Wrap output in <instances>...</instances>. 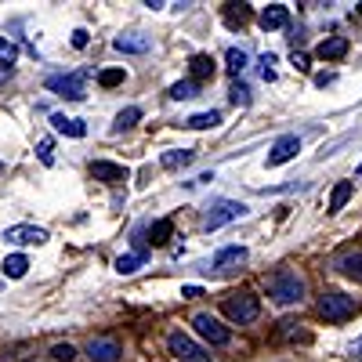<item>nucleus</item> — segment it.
I'll return each instance as SVG.
<instances>
[{"label":"nucleus","instance_id":"obj_5","mask_svg":"<svg viewBox=\"0 0 362 362\" xmlns=\"http://www.w3.org/2000/svg\"><path fill=\"white\" fill-rule=\"evenodd\" d=\"M47 90L62 95L69 102H83L87 98V73H58V76H47Z\"/></svg>","mask_w":362,"mask_h":362},{"label":"nucleus","instance_id":"obj_14","mask_svg":"<svg viewBox=\"0 0 362 362\" xmlns=\"http://www.w3.org/2000/svg\"><path fill=\"white\" fill-rule=\"evenodd\" d=\"M51 124H54L58 134H66V138H83V134H87V124H83V119H73V116H62V112H54Z\"/></svg>","mask_w":362,"mask_h":362},{"label":"nucleus","instance_id":"obj_1","mask_svg":"<svg viewBox=\"0 0 362 362\" xmlns=\"http://www.w3.org/2000/svg\"><path fill=\"white\" fill-rule=\"evenodd\" d=\"M268 297L276 300L279 308L300 305V300H305V279H300L297 272H290V268L272 272V279H268Z\"/></svg>","mask_w":362,"mask_h":362},{"label":"nucleus","instance_id":"obj_12","mask_svg":"<svg viewBox=\"0 0 362 362\" xmlns=\"http://www.w3.org/2000/svg\"><path fill=\"white\" fill-rule=\"evenodd\" d=\"M247 247H221L218 254H214V261H210V264H214L218 272H228V268H239V264H247Z\"/></svg>","mask_w":362,"mask_h":362},{"label":"nucleus","instance_id":"obj_28","mask_svg":"<svg viewBox=\"0 0 362 362\" xmlns=\"http://www.w3.org/2000/svg\"><path fill=\"white\" fill-rule=\"evenodd\" d=\"M225 62H228V73H243L247 69V62H250V58H247V51H239V47H228L225 51Z\"/></svg>","mask_w":362,"mask_h":362},{"label":"nucleus","instance_id":"obj_34","mask_svg":"<svg viewBox=\"0 0 362 362\" xmlns=\"http://www.w3.org/2000/svg\"><path fill=\"white\" fill-rule=\"evenodd\" d=\"M279 337H297V341H308V334H305V329H300V322H283Z\"/></svg>","mask_w":362,"mask_h":362},{"label":"nucleus","instance_id":"obj_25","mask_svg":"<svg viewBox=\"0 0 362 362\" xmlns=\"http://www.w3.org/2000/svg\"><path fill=\"white\" fill-rule=\"evenodd\" d=\"M348 199H351V181H341V185H334V192H329V214L344 210Z\"/></svg>","mask_w":362,"mask_h":362},{"label":"nucleus","instance_id":"obj_2","mask_svg":"<svg viewBox=\"0 0 362 362\" xmlns=\"http://www.w3.org/2000/svg\"><path fill=\"white\" fill-rule=\"evenodd\" d=\"M358 308H362V300H355V297H348V293H341V290H326V293L319 297V315L329 319V322H344V319H351Z\"/></svg>","mask_w":362,"mask_h":362},{"label":"nucleus","instance_id":"obj_9","mask_svg":"<svg viewBox=\"0 0 362 362\" xmlns=\"http://www.w3.org/2000/svg\"><path fill=\"white\" fill-rule=\"evenodd\" d=\"M297 153H300V138H297V134H283L276 145L268 148V160H264V163H268V167H283V163H290Z\"/></svg>","mask_w":362,"mask_h":362},{"label":"nucleus","instance_id":"obj_32","mask_svg":"<svg viewBox=\"0 0 362 362\" xmlns=\"http://www.w3.org/2000/svg\"><path fill=\"white\" fill-rule=\"evenodd\" d=\"M228 98H232L235 105H250V87L235 80V83H232V90H228Z\"/></svg>","mask_w":362,"mask_h":362},{"label":"nucleus","instance_id":"obj_24","mask_svg":"<svg viewBox=\"0 0 362 362\" xmlns=\"http://www.w3.org/2000/svg\"><path fill=\"white\" fill-rule=\"evenodd\" d=\"M170 232H174V225H170L167 218L153 221V225H148V243H153V247H163L167 239H170Z\"/></svg>","mask_w":362,"mask_h":362},{"label":"nucleus","instance_id":"obj_21","mask_svg":"<svg viewBox=\"0 0 362 362\" xmlns=\"http://www.w3.org/2000/svg\"><path fill=\"white\" fill-rule=\"evenodd\" d=\"M319 54H322V58H329V62H337V58H344V54H348V40H344V37H329V40H322V44H319Z\"/></svg>","mask_w":362,"mask_h":362},{"label":"nucleus","instance_id":"obj_22","mask_svg":"<svg viewBox=\"0 0 362 362\" xmlns=\"http://www.w3.org/2000/svg\"><path fill=\"white\" fill-rule=\"evenodd\" d=\"M138 119H141V109H138V105H127V109H119V112H116L112 131H116V134H119V131H131V127L138 124Z\"/></svg>","mask_w":362,"mask_h":362},{"label":"nucleus","instance_id":"obj_43","mask_svg":"<svg viewBox=\"0 0 362 362\" xmlns=\"http://www.w3.org/2000/svg\"><path fill=\"white\" fill-rule=\"evenodd\" d=\"M0 170H4V163H0Z\"/></svg>","mask_w":362,"mask_h":362},{"label":"nucleus","instance_id":"obj_30","mask_svg":"<svg viewBox=\"0 0 362 362\" xmlns=\"http://www.w3.org/2000/svg\"><path fill=\"white\" fill-rule=\"evenodd\" d=\"M257 73H261V80H276V54H261L257 58Z\"/></svg>","mask_w":362,"mask_h":362},{"label":"nucleus","instance_id":"obj_29","mask_svg":"<svg viewBox=\"0 0 362 362\" xmlns=\"http://www.w3.org/2000/svg\"><path fill=\"white\" fill-rule=\"evenodd\" d=\"M15 58H18V47H15L8 37H0V69H11Z\"/></svg>","mask_w":362,"mask_h":362},{"label":"nucleus","instance_id":"obj_35","mask_svg":"<svg viewBox=\"0 0 362 362\" xmlns=\"http://www.w3.org/2000/svg\"><path fill=\"white\" fill-rule=\"evenodd\" d=\"M51 355H54L58 362H73V358H76V348H73V344H54Z\"/></svg>","mask_w":362,"mask_h":362},{"label":"nucleus","instance_id":"obj_42","mask_svg":"<svg viewBox=\"0 0 362 362\" xmlns=\"http://www.w3.org/2000/svg\"><path fill=\"white\" fill-rule=\"evenodd\" d=\"M358 181H362V163H358Z\"/></svg>","mask_w":362,"mask_h":362},{"label":"nucleus","instance_id":"obj_15","mask_svg":"<svg viewBox=\"0 0 362 362\" xmlns=\"http://www.w3.org/2000/svg\"><path fill=\"white\" fill-rule=\"evenodd\" d=\"M189 69H192V76H196V83L199 80H214V73H218V62H214V58H210V54H192L189 58Z\"/></svg>","mask_w":362,"mask_h":362},{"label":"nucleus","instance_id":"obj_40","mask_svg":"<svg viewBox=\"0 0 362 362\" xmlns=\"http://www.w3.org/2000/svg\"><path fill=\"white\" fill-rule=\"evenodd\" d=\"M199 293H203L199 286H185V290H181V297H199Z\"/></svg>","mask_w":362,"mask_h":362},{"label":"nucleus","instance_id":"obj_17","mask_svg":"<svg viewBox=\"0 0 362 362\" xmlns=\"http://www.w3.org/2000/svg\"><path fill=\"white\" fill-rule=\"evenodd\" d=\"M290 22V8L286 4H268L264 11H261V25L264 29H283Z\"/></svg>","mask_w":362,"mask_h":362},{"label":"nucleus","instance_id":"obj_38","mask_svg":"<svg viewBox=\"0 0 362 362\" xmlns=\"http://www.w3.org/2000/svg\"><path fill=\"white\" fill-rule=\"evenodd\" d=\"M334 80H337L334 73H319V76H315V83H319V87H329V83H334Z\"/></svg>","mask_w":362,"mask_h":362},{"label":"nucleus","instance_id":"obj_37","mask_svg":"<svg viewBox=\"0 0 362 362\" xmlns=\"http://www.w3.org/2000/svg\"><path fill=\"white\" fill-rule=\"evenodd\" d=\"M293 66H297V69H308V54H300V51H293Z\"/></svg>","mask_w":362,"mask_h":362},{"label":"nucleus","instance_id":"obj_6","mask_svg":"<svg viewBox=\"0 0 362 362\" xmlns=\"http://www.w3.org/2000/svg\"><path fill=\"white\" fill-rule=\"evenodd\" d=\"M167 344H170V351H174L181 362H214V358H210V351H206L203 344H196L189 334H170Z\"/></svg>","mask_w":362,"mask_h":362},{"label":"nucleus","instance_id":"obj_11","mask_svg":"<svg viewBox=\"0 0 362 362\" xmlns=\"http://www.w3.org/2000/svg\"><path fill=\"white\" fill-rule=\"evenodd\" d=\"M90 174H95L98 181H105V185H119V181H127V167L109 163V160H95V163H90Z\"/></svg>","mask_w":362,"mask_h":362},{"label":"nucleus","instance_id":"obj_13","mask_svg":"<svg viewBox=\"0 0 362 362\" xmlns=\"http://www.w3.org/2000/svg\"><path fill=\"white\" fill-rule=\"evenodd\" d=\"M112 47L124 51V54H145L148 47H153V37H145V33H124V37L112 40Z\"/></svg>","mask_w":362,"mask_h":362},{"label":"nucleus","instance_id":"obj_4","mask_svg":"<svg viewBox=\"0 0 362 362\" xmlns=\"http://www.w3.org/2000/svg\"><path fill=\"white\" fill-rule=\"evenodd\" d=\"M225 315L232 319V322H239V326H247V322H254L257 315H261V300L254 297V293H232V297H225Z\"/></svg>","mask_w":362,"mask_h":362},{"label":"nucleus","instance_id":"obj_20","mask_svg":"<svg viewBox=\"0 0 362 362\" xmlns=\"http://www.w3.org/2000/svg\"><path fill=\"white\" fill-rule=\"evenodd\" d=\"M337 268L344 272L348 279H355V283H362V250H355V254H344L341 261H337Z\"/></svg>","mask_w":362,"mask_h":362},{"label":"nucleus","instance_id":"obj_41","mask_svg":"<svg viewBox=\"0 0 362 362\" xmlns=\"http://www.w3.org/2000/svg\"><path fill=\"white\" fill-rule=\"evenodd\" d=\"M8 80H11V69H0V87H4Z\"/></svg>","mask_w":362,"mask_h":362},{"label":"nucleus","instance_id":"obj_18","mask_svg":"<svg viewBox=\"0 0 362 362\" xmlns=\"http://www.w3.org/2000/svg\"><path fill=\"white\" fill-rule=\"evenodd\" d=\"M145 261H148V254H145V250L119 254V257H116V272H119V276H134L138 268H145Z\"/></svg>","mask_w":362,"mask_h":362},{"label":"nucleus","instance_id":"obj_19","mask_svg":"<svg viewBox=\"0 0 362 362\" xmlns=\"http://www.w3.org/2000/svg\"><path fill=\"white\" fill-rule=\"evenodd\" d=\"M221 124V112L218 109H210V112H196V116H189L185 119V127L189 131H206V127H218Z\"/></svg>","mask_w":362,"mask_h":362},{"label":"nucleus","instance_id":"obj_26","mask_svg":"<svg viewBox=\"0 0 362 362\" xmlns=\"http://www.w3.org/2000/svg\"><path fill=\"white\" fill-rule=\"evenodd\" d=\"M199 95V83L196 80H177L174 87H170V98L174 102H189V98H196Z\"/></svg>","mask_w":362,"mask_h":362},{"label":"nucleus","instance_id":"obj_8","mask_svg":"<svg viewBox=\"0 0 362 362\" xmlns=\"http://www.w3.org/2000/svg\"><path fill=\"white\" fill-rule=\"evenodd\" d=\"M4 239L15 243V247H40V243H47V228H40V225H11L4 232Z\"/></svg>","mask_w":362,"mask_h":362},{"label":"nucleus","instance_id":"obj_31","mask_svg":"<svg viewBox=\"0 0 362 362\" xmlns=\"http://www.w3.org/2000/svg\"><path fill=\"white\" fill-rule=\"evenodd\" d=\"M124 80H127L124 69H102V73H98V83H102V87H119Z\"/></svg>","mask_w":362,"mask_h":362},{"label":"nucleus","instance_id":"obj_36","mask_svg":"<svg viewBox=\"0 0 362 362\" xmlns=\"http://www.w3.org/2000/svg\"><path fill=\"white\" fill-rule=\"evenodd\" d=\"M87 40H90L87 29H76V33H73V47H87Z\"/></svg>","mask_w":362,"mask_h":362},{"label":"nucleus","instance_id":"obj_16","mask_svg":"<svg viewBox=\"0 0 362 362\" xmlns=\"http://www.w3.org/2000/svg\"><path fill=\"white\" fill-rule=\"evenodd\" d=\"M160 163H163L167 170H185V167L196 163V153H192V148H170V153L160 156Z\"/></svg>","mask_w":362,"mask_h":362},{"label":"nucleus","instance_id":"obj_3","mask_svg":"<svg viewBox=\"0 0 362 362\" xmlns=\"http://www.w3.org/2000/svg\"><path fill=\"white\" fill-rule=\"evenodd\" d=\"M243 214H247V203H239V199H218L214 206L206 210L203 228H206V232H218V228H225V225L239 221Z\"/></svg>","mask_w":362,"mask_h":362},{"label":"nucleus","instance_id":"obj_33","mask_svg":"<svg viewBox=\"0 0 362 362\" xmlns=\"http://www.w3.org/2000/svg\"><path fill=\"white\" fill-rule=\"evenodd\" d=\"M51 153H54V141H51V138H44V141L37 145V156H40V163H44V167H51V163H54V156H51Z\"/></svg>","mask_w":362,"mask_h":362},{"label":"nucleus","instance_id":"obj_7","mask_svg":"<svg viewBox=\"0 0 362 362\" xmlns=\"http://www.w3.org/2000/svg\"><path fill=\"white\" fill-rule=\"evenodd\" d=\"M192 326H196V334H199L206 344H214V348H225V344L232 341L228 326H221L214 315H206V312H203V315H196V319H192Z\"/></svg>","mask_w":362,"mask_h":362},{"label":"nucleus","instance_id":"obj_10","mask_svg":"<svg viewBox=\"0 0 362 362\" xmlns=\"http://www.w3.org/2000/svg\"><path fill=\"white\" fill-rule=\"evenodd\" d=\"M119 355L124 351H119V344L112 337H90L87 341V358L90 362H116Z\"/></svg>","mask_w":362,"mask_h":362},{"label":"nucleus","instance_id":"obj_39","mask_svg":"<svg viewBox=\"0 0 362 362\" xmlns=\"http://www.w3.org/2000/svg\"><path fill=\"white\" fill-rule=\"evenodd\" d=\"M351 355H355V362H362V337L351 344Z\"/></svg>","mask_w":362,"mask_h":362},{"label":"nucleus","instance_id":"obj_27","mask_svg":"<svg viewBox=\"0 0 362 362\" xmlns=\"http://www.w3.org/2000/svg\"><path fill=\"white\" fill-rule=\"evenodd\" d=\"M225 22L235 29V25H247L250 22V8L247 4H225Z\"/></svg>","mask_w":362,"mask_h":362},{"label":"nucleus","instance_id":"obj_23","mask_svg":"<svg viewBox=\"0 0 362 362\" xmlns=\"http://www.w3.org/2000/svg\"><path fill=\"white\" fill-rule=\"evenodd\" d=\"M29 272V257L25 254H11V257H4V276L8 279H22Z\"/></svg>","mask_w":362,"mask_h":362}]
</instances>
